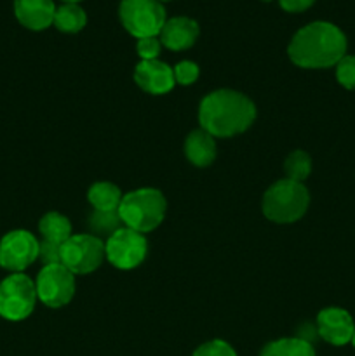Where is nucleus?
Here are the masks:
<instances>
[{
	"mask_svg": "<svg viewBox=\"0 0 355 356\" xmlns=\"http://www.w3.org/2000/svg\"><path fill=\"white\" fill-rule=\"evenodd\" d=\"M287 54L299 68H331L347 56V37L336 24L315 21L296 31Z\"/></svg>",
	"mask_w": 355,
	"mask_h": 356,
	"instance_id": "obj_1",
	"label": "nucleus"
},
{
	"mask_svg": "<svg viewBox=\"0 0 355 356\" xmlns=\"http://www.w3.org/2000/svg\"><path fill=\"white\" fill-rule=\"evenodd\" d=\"M256 120V106L244 94L219 89L207 94L198 106L200 127L212 138H232L242 134Z\"/></svg>",
	"mask_w": 355,
	"mask_h": 356,
	"instance_id": "obj_2",
	"label": "nucleus"
},
{
	"mask_svg": "<svg viewBox=\"0 0 355 356\" xmlns=\"http://www.w3.org/2000/svg\"><path fill=\"white\" fill-rule=\"evenodd\" d=\"M167 202L155 188H139L122 197L118 216L125 228L138 233H150L166 218Z\"/></svg>",
	"mask_w": 355,
	"mask_h": 356,
	"instance_id": "obj_3",
	"label": "nucleus"
},
{
	"mask_svg": "<svg viewBox=\"0 0 355 356\" xmlns=\"http://www.w3.org/2000/svg\"><path fill=\"white\" fill-rule=\"evenodd\" d=\"M310 195L303 183L281 179L271 184L263 197V214L278 225L298 221L308 209Z\"/></svg>",
	"mask_w": 355,
	"mask_h": 356,
	"instance_id": "obj_4",
	"label": "nucleus"
},
{
	"mask_svg": "<svg viewBox=\"0 0 355 356\" xmlns=\"http://www.w3.org/2000/svg\"><path fill=\"white\" fill-rule=\"evenodd\" d=\"M118 17L122 26L136 38L159 37L167 21L160 0H122Z\"/></svg>",
	"mask_w": 355,
	"mask_h": 356,
	"instance_id": "obj_5",
	"label": "nucleus"
},
{
	"mask_svg": "<svg viewBox=\"0 0 355 356\" xmlns=\"http://www.w3.org/2000/svg\"><path fill=\"white\" fill-rule=\"evenodd\" d=\"M37 302L35 282L23 273H13L0 282V316L21 322L33 313Z\"/></svg>",
	"mask_w": 355,
	"mask_h": 356,
	"instance_id": "obj_6",
	"label": "nucleus"
},
{
	"mask_svg": "<svg viewBox=\"0 0 355 356\" xmlns=\"http://www.w3.org/2000/svg\"><path fill=\"white\" fill-rule=\"evenodd\" d=\"M104 257V242L94 235H72L61 245V264L73 275L93 273Z\"/></svg>",
	"mask_w": 355,
	"mask_h": 356,
	"instance_id": "obj_7",
	"label": "nucleus"
},
{
	"mask_svg": "<svg viewBox=\"0 0 355 356\" xmlns=\"http://www.w3.org/2000/svg\"><path fill=\"white\" fill-rule=\"evenodd\" d=\"M37 299L47 308H63L75 294V275L59 264H47L38 271L35 280Z\"/></svg>",
	"mask_w": 355,
	"mask_h": 356,
	"instance_id": "obj_8",
	"label": "nucleus"
},
{
	"mask_svg": "<svg viewBox=\"0 0 355 356\" xmlns=\"http://www.w3.org/2000/svg\"><path fill=\"white\" fill-rule=\"evenodd\" d=\"M148 252V242L143 233L122 226L120 229L108 236L104 242V254L111 266L118 270H134L145 261Z\"/></svg>",
	"mask_w": 355,
	"mask_h": 356,
	"instance_id": "obj_9",
	"label": "nucleus"
},
{
	"mask_svg": "<svg viewBox=\"0 0 355 356\" xmlns=\"http://www.w3.org/2000/svg\"><path fill=\"white\" fill-rule=\"evenodd\" d=\"M40 242L24 229H14L0 240V266L21 273L38 259Z\"/></svg>",
	"mask_w": 355,
	"mask_h": 356,
	"instance_id": "obj_10",
	"label": "nucleus"
},
{
	"mask_svg": "<svg viewBox=\"0 0 355 356\" xmlns=\"http://www.w3.org/2000/svg\"><path fill=\"white\" fill-rule=\"evenodd\" d=\"M319 337L333 346H345L352 341L355 332L350 313L341 308H326L317 315Z\"/></svg>",
	"mask_w": 355,
	"mask_h": 356,
	"instance_id": "obj_11",
	"label": "nucleus"
},
{
	"mask_svg": "<svg viewBox=\"0 0 355 356\" xmlns=\"http://www.w3.org/2000/svg\"><path fill=\"white\" fill-rule=\"evenodd\" d=\"M134 82L138 83L139 89L153 96L167 94L176 86L173 68L159 59L138 63L134 68Z\"/></svg>",
	"mask_w": 355,
	"mask_h": 356,
	"instance_id": "obj_12",
	"label": "nucleus"
},
{
	"mask_svg": "<svg viewBox=\"0 0 355 356\" xmlns=\"http://www.w3.org/2000/svg\"><path fill=\"white\" fill-rule=\"evenodd\" d=\"M200 28L198 23L191 17L176 16L166 21L159 38L164 47L171 51H187L197 42Z\"/></svg>",
	"mask_w": 355,
	"mask_h": 356,
	"instance_id": "obj_13",
	"label": "nucleus"
},
{
	"mask_svg": "<svg viewBox=\"0 0 355 356\" xmlns=\"http://www.w3.org/2000/svg\"><path fill=\"white\" fill-rule=\"evenodd\" d=\"M14 14L24 28L42 31L54 23L56 6L52 0H14Z\"/></svg>",
	"mask_w": 355,
	"mask_h": 356,
	"instance_id": "obj_14",
	"label": "nucleus"
},
{
	"mask_svg": "<svg viewBox=\"0 0 355 356\" xmlns=\"http://www.w3.org/2000/svg\"><path fill=\"white\" fill-rule=\"evenodd\" d=\"M184 155L195 167H209L216 160V141L204 129L190 132L184 141Z\"/></svg>",
	"mask_w": 355,
	"mask_h": 356,
	"instance_id": "obj_15",
	"label": "nucleus"
},
{
	"mask_svg": "<svg viewBox=\"0 0 355 356\" xmlns=\"http://www.w3.org/2000/svg\"><path fill=\"white\" fill-rule=\"evenodd\" d=\"M122 191L118 190V186H115L113 183H108V181H100V183H94L93 186L87 191V200L93 205L94 211L101 212H115L118 211V205L122 202Z\"/></svg>",
	"mask_w": 355,
	"mask_h": 356,
	"instance_id": "obj_16",
	"label": "nucleus"
},
{
	"mask_svg": "<svg viewBox=\"0 0 355 356\" xmlns=\"http://www.w3.org/2000/svg\"><path fill=\"white\" fill-rule=\"evenodd\" d=\"M38 232H40L42 240L63 245L72 236V225H70V219L59 212H47L38 221Z\"/></svg>",
	"mask_w": 355,
	"mask_h": 356,
	"instance_id": "obj_17",
	"label": "nucleus"
},
{
	"mask_svg": "<svg viewBox=\"0 0 355 356\" xmlns=\"http://www.w3.org/2000/svg\"><path fill=\"white\" fill-rule=\"evenodd\" d=\"M52 24L63 33H77L87 24V14L79 3H63L56 7Z\"/></svg>",
	"mask_w": 355,
	"mask_h": 356,
	"instance_id": "obj_18",
	"label": "nucleus"
},
{
	"mask_svg": "<svg viewBox=\"0 0 355 356\" xmlns=\"http://www.w3.org/2000/svg\"><path fill=\"white\" fill-rule=\"evenodd\" d=\"M260 356H317L313 344L298 337H284L268 343Z\"/></svg>",
	"mask_w": 355,
	"mask_h": 356,
	"instance_id": "obj_19",
	"label": "nucleus"
},
{
	"mask_svg": "<svg viewBox=\"0 0 355 356\" xmlns=\"http://www.w3.org/2000/svg\"><path fill=\"white\" fill-rule=\"evenodd\" d=\"M89 225L90 232H93L94 236L101 238V236H111L117 229H120L124 226L122 222L120 216H118V211L115 212H101V211H94L93 214L89 216Z\"/></svg>",
	"mask_w": 355,
	"mask_h": 356,
	"instance_id": "obj_20",
	"label": "nucleus"
},
{
	"mask_svg": "<svg viewBox=\"0 0 355 356\" xmlns=\"http://www.w3.org/2000/svg\"><path fill=\"white\" fill-rule=\"evenodd\" d=\"M284 170L285 179L303 183V181L310 176V172H312V159H310L308 153L303 152V149H296V152H292L291 155L285 159Z\"/></svg>",
	"mask_w": 355,
	"mask_h": 356,
	"instance_id": "obj_21",
	"label": "nucleus"
},
{
	"mask_svg": "<svg viewBox=\"0 0 355 356\" xmlns=\"http://www.w3.org/2000/svg\"><path fill=\"white\" fill-rule=\"evenodd\" d=\"M336 79L345 89L355 90V56H343L336 65Z\"/></svg>",
	"mask_w": 355,
	"mask_h": 356,
	"instance_id": "obj_22",
	"label": "nucleus"
},
{
	"mask_svg": "<svg viewBox=\"0 0 355 356\" xmlns=\"http://www.w3.org/2000/svg\"><path fill=\"white\" fill-rule=\"evenodd\" d=\"M173 73L174 82L180 83V86H191V83L197 82L200 70L194 61H181L174 66Z\"/></svg>",
	"mask_w": 355,
	"mask_h": 356,
	"instance_id": "obj_23",
	"label": "nucleus"
},
{
	"mask_svg": "<svg viewBox=\"0 0 355 356\" xmlns=\"http://www.w3.org/2000/svg\"><path fill=\"white\" fill-rule=\"evenodd\" d=\"M191 356H237V353L226 341L214 339L200 344Z\"/></svg>",
	"mask_w": 355,
	"mask_h": 356,
	"instance_id": "obj_24",
	"label": "nucleus"
},
{
	"mask_svg": "<svg viewBox=\"0 0 355 356\" xmlns=\"http://www.w3.org/2000/svg\"><path fill=\"white\" fill-rule=\"evenodd\" d=\"M160 49H162V42H160L159 37L138 38V44H136V51H138L141 61L157 59L160 54Z\"/></svg>",
	"mask_w": 355,
	"mask_h": 356,
	"instance_id": "obj_25",
	"label": "nucleus"
},
{
	"mask_svg": "<svg viewBox=\"0 0 355 356\" xmlns=\"http://www.w3.org/2000/svg\"><path fill=\"white\" fill-rule=\"evenodd\" d=\"M38 257L44 263V266H47V264H59L61 263V245H56V243L47 242V240H42Z\"/></svg>",
	"mask_w": 355,
	"mask_h": 356,
	"instance_id": "obj_26",
	"label": "nucleus"
},
{
	"mask_svg": "<svg viewBox=\"0 0 355 356\" xmlns=\"http://www.w3.org/2000/svg\"><path fill=\"white\" fill-rule=\"evenodd\" d=\"M281 2V7L287 13H303L308 7L313 6L315 0H278Z\"/></svg>",
	"mask_w": 355,
	"mask_h": 356,
	"instance_id": "obj_27",
	"label": "nucleus"
},
{
	"mask_svg": "<svg viewBox=\"0 0 355 356\" xmlns=\"http://www.w3.org/2000/svg\"><path fill=\"white\" fill-rule=\"evenodd\" d=\"M296 337H298V339L306 341V343L313 344V341L319 337V330H317V325L313 327L312 323H303V325H299Z\"/></svg>",
	"mask_w": 355,
	"mask_h": 356,
	"instance_id": "obj_28",
	"label": "nucleus"
},
{
	"mask_svg": "<svg viewBox=\"0 0 355 356\" xmlns=\"http://www.w3.org/2000/svg\"><path fill=\"white\" fill-rule=\"evenodd\" d=\"M63 3H79V2H82V0H61Z\"/></svg>",
	"mask_w": 355,
	"mask_h": 356,
	"instance_id": "obj_29",
	"label": "nucleus"
},
{
	"mask_svg": "<svg viewBox=\"0 0 355 356\" xmlns=\"http://www.w3.org/2000/svg\"><path fill=\"white\" fill-rule=\"evenodd\" d=\"M352 344H354V348H355V332H354V336H352V341H350Z\"/></svg>",
	"mask_w": 355,
	"mask_h": 356,
	"instance_id": "obj_30",
	"label": "nucleus"
},
{
	"mask_svg": "<svg viewBox=\"0 0 355 356\" xmlns=\"http://www.w3.org/2000/svg\"><path fill=\"white\" fill-rule=\"evenodd\" d=\"M160 2H171V0H160Z\"/></svg>",
	"mask_w": 355,
	"mask_h": 356,
	"instance_id": "obj_31",
	"label": "nucleus"
},
{
	"mask_svg": "<svg viewBox=\"0 0 355 356\" xmlns=\"http://www.w3.org/2000/svg\"><path fill=\"white\" fill-rule=\"evenodd\" d=\"M265 2H271V0H265Z\"/></svg>",
	"mask_w": 355,
	"mask_h": 356,
	"instance_id": "obj_32",
	"label": "nucleus"
}]
</instances>
